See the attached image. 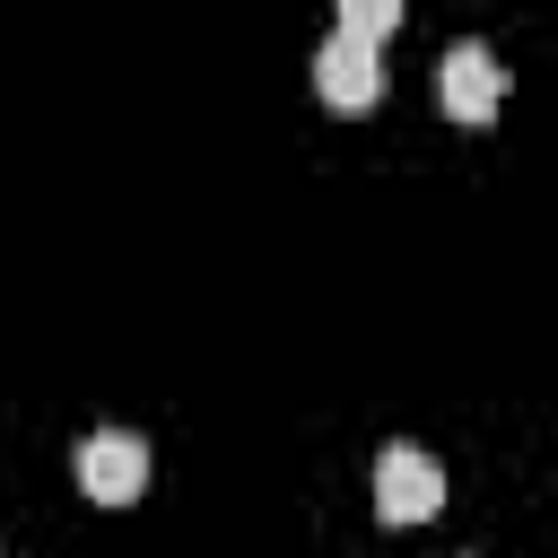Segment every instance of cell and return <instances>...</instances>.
Listing matches in <instances>:
<instances>
[{
  "label": "cell",
  "instance_id": "cell-3",
  "mask_svg": "<svg viewBox=\"0 0 558 558\" xmlns=\"http://www.w3.org/2000/svg\"><path fill=\"white\" fill-rule=\"evenodd\" d=\"M436 105H445L453 122H488V113L506 105V61H497L488 44H453L445 70H436Z\"/></svg>",
  "mask_w": 558,
  "mask_h": 558
},
{
  "label": "cell",
  "instance_id": "cell-4",
  "mask_svg": "<svg viewBox=\"0 0 558 558\" xmlns=\"http://www.w3.org/2000/svg\"><path fill=\"white\" fill-rule=\"evenodd\" d=\"M314 87H323V105H331V113H366V105L384 96V61H375V44L331 35V44L314 52Z\"/></svg>",
  "mask_w": 558,
  "mask_h": 558
},
{
  "label": "cell",
  "instance_id": "cell-5",
  "mask_svg": "<svg viewBox=\"0 0 558 558\" xmlns=\"http://www.w3.org/2000/svg\"><path fill=\"white\" fill-rule=\"evenodd\" d=\"M401 26V0H340V26L331 35H349V44H384Z\"/></svg>",
  "mask_w": 558,
  "mask_h": 558
},
{
  "label": "cell",
  "instance_id": "cell-1",
  "mask_svg": "<svg viewBox=\"0 0 558 558\" xmlns=\"http://www.w3.org/2000/svg\"><path fill=\"white\" fill-rule=\"evenodd\" d=\"M445 506V471H436V453H418V445H384V462H375V514L384 523H427Z\"/></svg>",
  "mask_w": 558,
  "mask_h": 558
},
{
  "label": "cell",
  "instance_id": "cell-2",
  "mask_svg": "<svg viewBox=\"0 0 558 558\" xmlns=\"http://www.w3.org/2000/svg\"><path fill=\"white\" fill-rule=\"evenodd\" d=\"M78 488H87L96 506H131V497L148 488V445H140L131 427H96V436L78 445Z\"/></svg>",
  "mask_w": 558,
  "mask_h": 558
}]
</instances>
